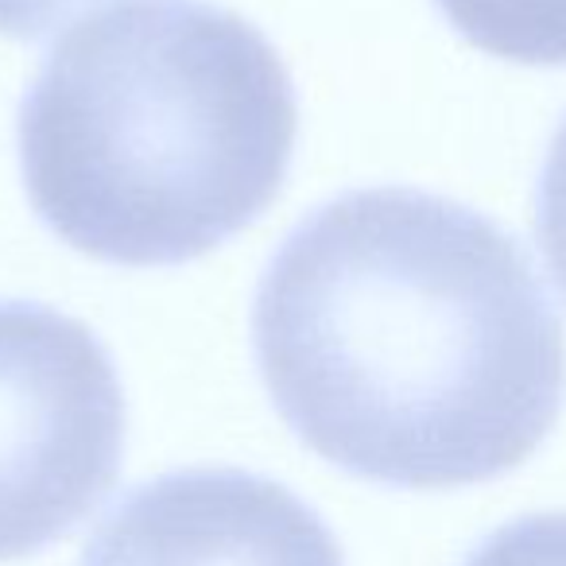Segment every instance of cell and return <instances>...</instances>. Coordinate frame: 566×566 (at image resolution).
Masks as SVG:
<instances>
[{"mask_svg": "<svg viewBox=\"0 0 566 566\" xmlns=\"http://www.w3.org/2000/svg\"><path fill=\"white\" fill-rule=\"evenodd\" d=\"M252 349L283 423L392 489L516 470L566 392L563 323L516 237L411 187L349 190L283 237Z\"/></svg>", "mask_w": 566, "mask_h": 566, "instance_id": "6da1fadb", "label": "cell"}, {"mask_svg": "<svg viewBox=\"0 0 566 566\" xmlns=\"http://www.w3.org/2000/svg\"><path fill=\"white\" fill-rule=\"evenodd\" d=\"M292 74L244 17L136 0L74 24L20 102L32 210L105 264L206 256L275 202L292 167Z\"/></svg>", "mask_w": 566, "mask_h": 566, "instance_id": "7a4b0ae2", "label": "cell"}, {"mask_svg": "<svg viewBox=\"0 0 566 566\" xmlns=\"http://www.w3.org/2000/svg\"><path fill=\"white\" fill-rule=\"evenodd\" d=\"M125 454V388L94 331L40 303H0V563L78 527Z\"/></svg>", "mask_w": 566, "mask_h": 566, "instance_id": "3957f363", "label": "cell"}, {"mask_svg": "<svg viewBox=\"0 0 566 566\" xmlns=\"http://www.w3.org/2000/svg\"><path fill=\"white\" fill-rule=\"evenodd\" d=\"M82 566H346L326 520L244 470H175L133 489L90 535Z\"/></svg>", "mask_w": 566, "mask_h": 566, "instance_id": "277c9868", "label": "cell"}, {"mask_svg": "<svg viewBox=\"0 0 566 566\" xmlns=\"http://www.w3.org/2000/svg\"><path fill=\"white\" fill-rule=\"evenodd\" d=\"M478 51L524 66H566V0H434Z\"/></svg>", "mask_w": 566, "mask_h": 566, "instance_id": "5b68a950", "label": "cell"}, {"mask_svg": "<svg viewBox=\"0 0 566 566\" xmlns=\"http://www.w3.org/2000/svg\"><path fill=\"white\" fill-rule=\"evenodd\" d=\"M462 566H566V512H539L496 527Z\"/></svg>", "mask_w": 566, "mask_h": 566, "instance_id": "8992f818", "label": "cell"}, {"mask_svg": "<svg viewBox=\"0 0 566 566\" xmlns=\"http://www.w3.org/2000/svg\"><path fill=\"white\" fill-rule=\"evenodd\" d=\"M535 237H539L551 280L566 295V120L551 140L539 187H535Z\"/></svg>", "mask_w": 566, "mask_h": 566, "instance_id": "52a82bcc", "label": "cell"}, {"mask_svg": "<svg viewBox=\"0 0 566 566\" xmlns=\"http://www.w3.org/2000/svg\"><path fill=\"white\" fill-rule=\"evenodd\" d=\"M102 0H0V35L9 40H43L74 12Z\"/></svg>", "mask_w": 566, "mask_h": 566, "instance_id": "ba28073f", "label": "cell"}]
</instances>
